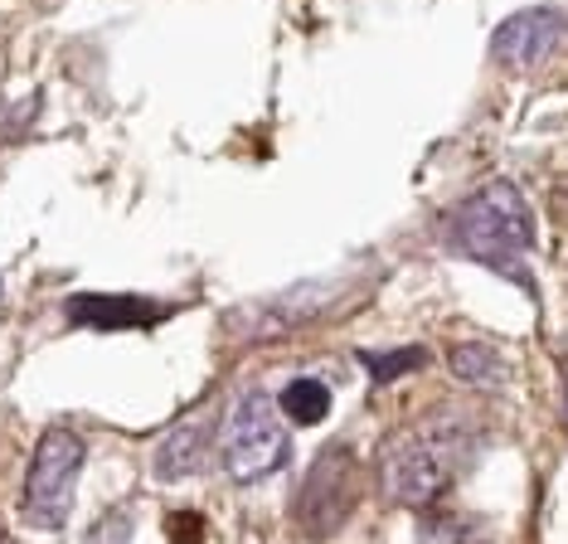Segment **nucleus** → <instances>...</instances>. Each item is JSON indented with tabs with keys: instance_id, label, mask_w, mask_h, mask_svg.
Masks as SVG:
<instances>
[{
	"instance_id": "nucleus-1",
	"label": "nucleus",
	"mask_w": 568,
	"mask_h": 544,
	"mask_svg": "<svg viewBox=\"0 0 568 544\" xmlns=\"http://www.w3.org/2000/svg\"><path fill=\"white\" fill-rule=\"evenodd\" d=\"M447 249L476 258V263L506 272V278L525 282L520 258L535 249V214H529L525 194L506 185V180H490L476 194L457 204L447 214Z\"/></svg>"
},
{
	"instance_id": "nucleus-2",
	"label": "nucleus",
	"mask_w": 568,
	"mask_h": 544,
	"mask_svg": "<svg viewBox=\"0 0 568 544\" xmlns=\"http://www.w3.org/2000/svg\"><path fill=\"white\" fill-rule=\"evenodd\" d=\"M457 423V413H447L443 423H418V427H404L398 437H389L379 452V482H384V496L394 505H423L443 501V491L452 486L462 457H467V433Z\"/></svg>"
},
{
	"instance_id": "nucleus-3",
	"label": "nucleus",
	"mask_w": 568,
	"mask_h": 544,
	"mask_svg": "<svg viewBox=\"0 0 568 544\" xmlns=\"http://www.w3.org/2000/svg\"><path fill=\"white\" fill-rule=\"evenodd\" d=\"M219 457H224L234 482H267L292 457V433L277 413V399L267 389H248L224 419L219 433Z\"/></svg>"
},
{
	"instance_id": "nucleus-4",
	"label": "nucleus",
	"mask_w": 568,
	"mask_h": 544,
	"mask_svg": "<svg viewBox=\"0 0 568 544\" xmlns=\"http://www.w3.org/2000/svg\"><path fill=\"white\" fill-rule=\"evenodd\" d=\"M83 472V437L69 427H49L34 447V462L24 472V521L40 530H63V521L73 515V486Z\"/></svg>"
},
{
	"instance_id": "nucleus-5",
	"label": "nucleus",
	"mask_w": 568,
	"mask_h": 544,
	"mask_svg": "<svg viewBox=\"0 0 568 544\" xmlns=\"http://www.w3.org/2000/svg\"><path fill=\"white\" fill-rule=\"evenodd\" d=\"M359 491H365V466H359V457L351 447H326L302 482L296 521H302V530L312 540H331L335 530L355 515Z\"/></svg>"
},
{
	"instance_id": "nucleus-6",
	"label": "nucleus",
	"mask_w": 568,
	"mask_h": 544,
	"mask_svg": "<svg viewBox=\"0 0 568 544\" xmlns=\"http://www.w3.org/2000/svg\"><path fill=\"white\" fill-rule=\"evenodd\" d=\"M564 39V10L559 6H529L520 16H510L490 39V54H496L500 69L510 73H529L539 69Z\"/></svg>"
},
{
	"instance_id": "nucleus-7",
	"label": "nucleus",
	"mask_w": 568,
	"mask_h": 544,
	"mask_svg": "<svg viewBox=\"0 0 568 544\" xmlns=\"http://www.w3.org/2000/svg\"><path fill=\"white\" fill-rule=\"evenodd\" d=\"M69 321L79 326H98V331H126V326H156L171 316L165 302L151 296H69Z\"/></svg>"
},
{
	"instance_id": "nucleus-8",
	"label": "nucleus",
	"mask_w": 568,
	"mask_h": 544,
	"mask_svg": "<svg viewBox=\"0 0 568 544\" xmlns=\"http://www.w3.org/2000/svg\"><path fill=\"white\" fill-rule=\"evenodd\" d=\"M210 443H214V433H210V413L195 409L190 419H180L171 433H165V443H161V452H156V476H161V482H180V476L200 472Z\"/></svg>"
},
{
	"instance_id": "nucleus-9",
	"label": "nucleus",
	"mask_w": 568,
	"mask_h": 544,
	"mask_svg": "<svg viewBox=\"0 0 568 544\" xmlns=\"http://www.w3.org/2000/svg\"><path fill=\"white\" fill-rule=\"evenodd\" d=\"M277 413H287V423H296V427H312L331 413V389L321 380H292L277 394Z\"/></svg>"
},
{
	"instance_id": "nucleus-10",
	"label": "nucleus",
	"mask_w": 568,
	"mask_h": 544,
	"mask_svg": "<svg viewBox=\"0 0 568 544\" xmlns=\"http://www.w3.org/2000/svg\"><path fill=\"white\" fill-rule=\"evenodd\" d=\"M452 370L476 389H500L510 374L506 360H500V350H490V345H457L452 350Z\"/></svg>"
},
{
	"instance_id": "nucleus-11",
	"label": "nucleus",
	"mask_w": 568,
	"mask_h": 544,
	"mask_svg": "<svg viewBox=\"0 0 568 544\" xmlns=\"http://www.w3.org/2000/svg\"><path fill=\"white\" fill-rule=\"evenodd\" d=\"M359 360H365V370H369V380H374V384H389L394 374H404V370H418V365H423V350H413V345H408V350H394V355L365 350Z\"/></svg>"
},
{
	"instance_id": "nucleus-12",
	"label": "nucleus",
	"mask_w": 568,
	"mask_h": 544,
	"mask_svg": "<svg viewBox=\"0 0 568 544\" xmlns=\"http://www.w3.org/2000/svg\"><path fill=\"white\" fill-rule=\"evenodd\" d=\"M88 544H132V511H126V505H112V511L88 530Z\"/></svg>"
},
{
	"instance_id": "nucleus-13",
	"label": "nucleus",
	"mask_w": 568,
	"mask_h": 544,
	"mask_svg": "<svg viewBox=\"0 0 568 544\" xmlns=\"http://www.w3.org/2000/svg\"><path fill=\"white\" fill-rule=\"evenodd\" d=\"M171 540L175 544H204V525H200V515H171Z\"/></svg>"
}]
</instances>
